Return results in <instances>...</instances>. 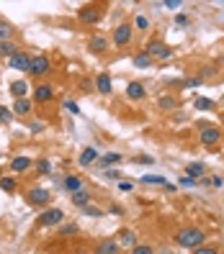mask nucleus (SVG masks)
<instances>
[{
  "label": "nucleus",
  "instance_id": "cd10ccee",
  "mask_svg": "<svg viewBox=\"0 0 224 254\" xmlns=\"http://www.w3.org/2000/svg\"><path fill=\"white\" fill-rule=\"evenodd\" d=\"M8 90H10L13 98H23V95L28 93V82H26V80H13Z\"/></svg>",
  "mask_w": 224,
  "mask_h": 254
},
{
  "label": "nucleus",
  "instance_id": "a18cd8bd",
  "mask_svg": "<svg viewBox=\"0 0 224 254\" xmlns=\"http://www.w3.org/2000/svg\"><path fill=\"white\" fill-rule=\"evenodd\" d=\"M80 90H83V93H93V90H96L93 80H83V82H80Z\"/></svg>",
  "mask_w": 224,
  "mask_h": 254
},
{
  "label": "nucleus",
  "instance_id": "7ed1b4c3",
  "mask_svg": "<svg viewBox=\"0 0 224 254\" xmlns=\"http://www.w3.org/2000/svg\"><path fill=\"white\" fill-rule=\"evenodd\" d=\"M134 26L131 21H121V23H116L113 26V34H111V47L116 49H129L131 44H134Z\"/></svg>",
  "mask_w": 224,
  "mask_h": 254
},
{
  "label": "nucleus",
  "instance_id": "aec40b11",
  "mask_svg": "<svg viewBox=\"0 0 224 254\" xmlns=\"http://www.w3.org/2000/svg\"><path fill=\"white\" fill-rule=\"evenodd\" d=\"M96 252L98 254H118L121 252V244H118L116 239H103V242L96 247Z\"/></svg>",
  "mask_w": 224,
  "mask_h": 254
},
{
  "label": "nucleus",
  "instance_id": "6ab92c4d",
  "mask_svg": "<svg viewBox=\"0 0 224 254\" xmlns=\"http://www.w3.org/2000/svg\"><path fill=\"white\" fill-rule=\"evenodd\" d=\"M70 198H72V205H75V208H83L85 203H91V198H93V195H91V190H88V188L83 185L80 190L70 192Z\"/></svg>",
  "mask_w": 224,
  "mask_h": 254
},
{
  "label": "nucleus",
  "instance_id": "79ce46f5",
  "mask_svg": "<svg viewBox=\"0 0 224 254\" xmlns=\"http://www.w3.org/2000/svg\"><path fill=\"white\" fill-rule=\"evenodd\" d=\"M118 192H131L134 190V183H129V180H118Z\"/></svg>",
  "mask_w": 224,
  "mask_h": 254
},
{
  "label": "nucleus",
  "instance_id": "20e7f679",
  "mask_svg": "<svg viewBox=\"0 0 224 254\" xmlns=\"http://www.w3.org/2000/svg\"><path fill=\"white\" fill-rule=\"evenodd\" d=\"M144 52L152 57L155 62H170V59H173V49L160 36H149L147 44H144Z\"/></svg>",
  "mask_w": 224,
  "mask_h": 254
},
{
  "label": "nucleus",
  "instance_id": "2f4dec72",
  "mask_svg": "<svg viewBox=\"0 0 224 254\" xmlns=\"http://www.w3.org/2000/svg\"><path fill=\"white\" fill-rule=\"evenodd\" d=\"M13 34H16V26L5 18H0V39H13Z\"/></svg>",
  "mask_w": 224,
  "mask_h": 254
},
{
  "label": "nucleus",
  "instance_id": "72a5a7b5",
  "mask_svg": "<svg viewBox=\"0 0 224 254\" xmlns=\"http://www.w3.org/2000/svg\"><path fill=\"white\" fill-rule=\"evenodd\" d=\"M196 185H199V180H196V177H191V175H181V177H178V188H183V190H191Z\"/></svg>",
  "mask_w": 224,
  "mask_h": 254
},
{
  "label": "nucleus",
  "instance_id": "4be33fe9",
  "mask_svg": "<svg viewBox=\"0 0 224 254\" xmlns=\"http://www.w3.org/2000/svg\"><path fill=\"white\" fill-rule=\"evenodd\" d=\"M131 64L137 67V69H149V67L155 64V59H152V57H149V54L142 49V52H137V54H134V62H131Z\"/></svg>",
  "mask_w": 224,
  "mask_h": 254
},
{
  "label": "nucleus",
  "instance_id": "6e6552de",
  "mask_svg": "<svg viewBox=\"0 0 224 254\" xmlns=\"http://www.w3.org/2000/svg\"><path fill=\"white\" fill-rule=\"evenodd\" d=\"M28 74L36 80L47 77V74H52V59L47 54H34L31 57V67H28Z\"/></svg>",
  "mask_w": 224,
  "mask_h": 254
},
{
  "label": "nucleus",
  "instance_id": "09e8293b",
  "mask_svg": "<svg viewBox=\"0 0 224 254\" xmlns=\"http://www.w3.org/2000/svg\"><path fill=\"white\" fill-rule=\"evenodd\" d=\"M109 213H111V216H124V208L116 205V203H111V205H109Z\"/></svg>",
  "mask_w": 224,
  "mask_h": 254
},
{
  "label": "nucleus",
  "instance_id": "dca6fc26",
  "mask_svg": "<svg viewBox=\"0 0 224 254\" xmlns=\"http://www.w3.org/2000/svg\"><path fill=\"white\" fill-rule=\"evenodd\" d=\"M157 108L165 111V113H173L175 108H181V100H178L175 93H162V95L157 98Z\"/></svg>",
  "mask_w": 224,
  "mask_h": 254
},
{
  "label": "nucleus",
  "instance_id": "b1692460",
  "mask_svg": "<svg viewBox=\"0 0 224 254\" xmlns=\"http://www.w3.org/2000/svg\"><path fill=\"white\" fill-rule=\"evenodd\" d=\"M21 47L13 39H0V59H8L10 54H16Z\"/></svg>",
  "mask_w": 224,
  "mask_h": 254
},
{
  "label": "nucleus",
  "instance_id": "4c0bfd02",
  "mask_svg": "<svg viewBox=\"0 0 224 254\" xmlns=\"http://www.w3.org/2000/svg\"><path fill=\"white\" fill-rule=\"evenodd\" d=\"M131 162H134V164H155V157H152V154H137Z\"/></svg>",
  "mask_w": 224,
  "mask_h": 254
},
{
  "label": "nucleus",
  "instance_id": "3c124183",
  "mask_svg": "<svg viewBox=\"0 0 224 254\" xmlns=\"http://www.w3.org/2000/svg\"><path fill=\"white\" fill-rule=\"evenodd\" d=\"M165 190H168V192H175V190H178V185H173V183H165Z\"/></svg>",
  "mask_w": 224,
  "mask_h": 254
},
{
  "label": "nucleus",
  "instance_id": "f3484780",
  "mask_svg": "<svg viewBox=\"0 0 224 254\" xmlns=\"http://www.w3.org/2000/svg\"><path fill=\"white\" fill-rule=\"evenodd\" d=\"M98 149L96 146H85L83 149V152H80V157H78V164H80V167H93V164L98 162Z\"/></svg>",
  "mask_w": 224,
  "mask_h": 254
},
{
  "label": "nucleus",
  "instance_id": "393cba45",
  "mask_svg": "<svg viewBox=\"0 0 224 254\" xmlns=\"http://www.w3.org/2000/svg\"><path fill=\"white\" fill-rule=\"evenodd\" d=\"M0 190L8 192V195H10V192H16V190H18V180H16V175H3V177H0Z\"/></svg>",
  "mask_w": 224,
  "mask_h": 254
},
{
  "label": "nucleus",
  "instance_id": "ddd939ff",
  "mask_svg": "<svg viewBox=\"0 0 224 254\" xmlns=\"http://www.w3.org/2000/svg\"><path fill=\"white\" fill-rule=\"evenodd\" d=\"M93 85H96V93H101V95H111L113 93V77L109 72H98Z\"/></svg>",
  "mask_w": 224,
  "mask_h": 254
},
{
  "label": "nucleus",
  "instance_id": "9b49d317",
  "mask_svg": "<svg viewBox=\"0 0 224 254\" xmlns=\"http://www.w3.org/2000/svg\"><path fill=\"white\" fill-rule=\"evenodd\" d=\"M36 106H47V103H52L54 100V87L52 85H47V82H39L36 87H34V98H31Z\"/></svg>",
  "mask_w": 224,
  "mask_h": 254
},
{
  "label": "nucleus",
  "instance_id": "1a4fd4ad",
  "mask_svg": "<svg viewBox=\"0 0 224 254\" xmlns=\"http://www.w3.org/2000/svg\"><path fill=\"white\" fill-rule=\"evenodd\" d=\"M8 67H10V69H16V72L28 74V67H31V54L23 52V49H18L16 54H10V57H8Z\"/></svg>",
  "mask_w": 224,
  "mask_h": 254
},
{
  "label": "nucleus",
  "instance_id": "ea45409f",
  "mask_svg": "<svg viewBox=\"0 0 224 254\" xmlns=\"http://www.w3.org/2000/svg\"><path fill=\"white\" fill-rule=\"evenodd\" d=\"M103 177H109V180H121V172L113 170V167H106L103 170Z\"/></svg>",
  "mask_w": 224,
  "mask_h": 254
},
{
  "label": "nucleus",
  "instance_id": "7c9ffc66",
  "mask_svg": "<svg viewBox=\"0 0 224 254\" xmlns=\"http://www.w3.org/2000/svg\"><path fill=\"white\" fill-rule=\"evenodd\" d=\"M142 185H152V188H165V177H160V175H142Z\"/></svg>",
  "mask_w": 224,
  "mask_h": 254
},
{
  "label": "nucleus",
  "instance_id": "473e14b6",
  "mask_svg": "<svg viewBox=\"0 0 224 254\" xmlns=\"http://www.w3.org/2000/svg\"><path fill=\"white\" fill-rule=\"evenodd\" d=\"M83 216H88V218H103V208H98V205H91V203H85L83 208Z\"/></svg>",
  "mask_w": 224,
  "mask_h": 254
},
{
  "label": "nucleus",
  "instance_id": "8fccbe9b",
  "mask_svg": "<svg viewBox=\"0 0 224 254\" xmlns=\"http://www.w3.org/2000/svg\"><path fill=\"white\" fill-rule=\"evenodd\" d=\"M204 82V77H191V80H186V90H188V87H199Z\"/></svg>",
  "mask_w": 224,
  "mask_h": 254
},
{
  "label": "nucleus",
  "instance_id": "f8f14e48",
  "mask_svg": "<svg viewBox=\"0 0 224 254\" xmlns=\"http://www.w3.org/2000/svg\"><path fill=\"white\" fill-rule=\"evenodd\" d=\"M34 106H36V103H34V100H28V98L23 95V98H13V106H10V111H13V116L28 118V116H31V111H34Z\"/></svg>",
  "mask_w": 224,
  "mask_h": 254
},
{
  "label": "nucleus",
  "instance_id": "a878e982",
  "mask_svg": "<svg viewBox=\"0 0 224 254\" xmlns=\"http://www.w3.org/2000/svg\"><path fill=\"white\" fill-rule=\"evenodd\" d=\"M62 188H65L67 192L80 190V188H83V177H78V175H65V177H62Z\"/></svg>",
  "mask_w": 224,
  "mask_h": 254
},
{
  "label": "nucleus",
  "instance_id": "423d86ee",
  "mask_svg": "<svg viewBox=\"0 0 224 254\" xmlns=\"http://www.w3.org/2000/svg\"><path fill=\"white\" fill-rule=\"evenodd\" d=\"M222 141H224V131H222L219 126H214V124H209L206 128L199 131V144H201L204 149H214V146H219Z\"/></svg>",
  "mask_w": 224,
  "mask_h": 254
},
{
  "label": "nucleus",
  "instance_id": "5701e85b",
  "mask_svg": "<svg viewBox=\"0 0 224 254\" xmlns=\"http://www.w3.org/2000/svg\"><path fill=\"white\" fill-rule=\"evenodd\" d=\"M118 244H121V249H131L134 244H137V234H134L131 229H121L118 231Z\"/></svg>",
  "mask_w": 224,
  "mask_h": 254
},
{
  "label": "nucleus",
  "instance_id": "c9c22d12",
  "mask_svg": "<svg viewBox=\"0 0 224 254\" xmlns=\"http://www.w3.org/2000/svg\"><path fill=\"white\" fill-rule=\"evenodd\" d=\"M13 121V111L5 108V106H0V126H8Z\"/></svg>",
  "mask_w": 224,
  "mask_h": 254
},
{
  "label": "nucleus",
  "instance_id": "c03bdc74",
  "mask_svg": "<svg viewBox=\"0 0 224 254\" xmlns=\"http://www.w3.org/2000/svg\"><path fill=\"white\" fill-rule=\"evenodd\" d=\"M173 121H175V124H183V121H188V116H183L181 108H175V111H173Z\"/></svg>",
  "mask_w": 224,
  "mask_h": 254
},
{
  "label": "nucleus",
  "instance_id": "0eeeda50",
  "mask_svg": "<svg viewBox=\"0 0 224 254\" xmlns=\"http://www.w3.org/2000/svg\"><path fill=\"white\" fill-rule=\"evenodd\" d=\"M23 200H26V205H31V208H47L52 203V192L47 188H28Z\"/></svg>",
  "mask_w": 224,
  "mask_h": 254
},
{
  "label": "nucleus",
  "instance_id": "c85d7f7f",
  "mask_svg": "<svg viewBox=\"0 0 224 254\" xmlns=\"http://www.w3.org/2000/svg\"><path fill=\"white\" fill-rule=\"evenodd\" d=\"M80 234V226H78V223H59V226H57V236H78Z\"/></svg>",
  "mask_w": 224,
  "mask_h": 254
},
{
  "label": "nucleus",
  "instance_id": "37998d69",
  "mask_svg": "<svg viewBox=\"0 0 224 254\" xmlns=\"http://www.w3.org/2000/svg\"><path fill=\"white\" fill-rule=\"evenodd\" d=\"M162 5L170 8V10H178V8L183 5V0H162Z\"/></svg>",
  "mask_w": 224,
  "mask_h": 254
},
{
  "label": "nucleus",
  "instance_id": "49530a36",
  "mask_svg": "<svg viewBox=\"0 0 224 254\" xmlns=\"http://www.w3.org/2000/svg\"><path fill=\"white\" fill-rule=\"evenodd\" d=\"M193 252H196V254H217V247H196V249H193Z\"/></svg>",
  "mask_w": 224,
  "mask_h": 254
},
{
  "label": "nucleus",
  "instance_id": "2eb2a0df",
  "mask_svg": "<svg viewBox=\"0 0 224 254\" xmlns=\"http://www.w3.org/2000/svg\"><path fill=\"white\" fill-rule=\"evenodd\" d=\"M126 98L134 100V103L144 100V98H147V87H144V82H142V80H131V82L126 85Z\"/></svg>",
  "mask_w": 224,
  "mask_h": 254
},
{
  "label": "nucleus",
  "instance_id": "e433bc0d",
  "mask_svg": "<svg viewBox=\"0 0 224 254\" xmlns=\"http://www.w3.org/2000/svg\"><path fill=\"white\" fill-rule=\"evenodd\" d=\"M193 21H191V16H188V13H178V16H175V26L178 28H188Z\"/></svg>",
  "mask_w": 224,
  "mask_h": 254
},
{
  "label": "nucleus",
  "instance_id": "f704fd0d",
  "mask_svg": "<svg viewBox=\"0 0 224 254\" xmlns=\"http://www.w3.org/2000/svg\"><path fill=\"white\" fill-rule=\"evenodd\" d=\"M34 170L39 175H49L52 172V162L49 159H34Z\"/></svg>",
  "mask_w": 224,
  "mask_h": 254
},
{
  "label": "nucleus",
  "instance_id": "a211bd4d",
  "mask_svg": "<svg viewBox=\"0 0 224 254\" xmlns=\"http://www.w3.org/2000/svg\"><path fill=\"white\" fill-rule=\"evenodd\" d=\"M124 162V154H118V152H106L103 157H98V167L101 170H106V167H116V164H121Z\"/></svg>",
  "mask_w": 224,
  "mask_h": 254
},
{
  "label": "nucleus",
  "instance_id": "9d476101",
  "mask_svg": "<svg viewBox=\"0 0 224 254\" xmlns=\"http://www.w3.org/2000/svg\"><path fill=\"white\" fill-rule=\"evenodd\" d=\"M111 49V39L109 36H103V34H93L91 39H88V52L96 54V57H103Z\"/></svg>",
  "mask_w": 224,
  "mask_h": 254
},
{
  "label": "nucleus",
  "instance_id": "4468645a",
  "mask_svg": "<svg viewBox=\"0 0 224 254\" xmlns=\"http://www.w3.org/2000/svg\"><path fill=\"white\" fill-rule=\"evenodd\" d=\"M34 167V159L31 157H26V154H16L10 159V172L13 175H23V172H28Z\"/></svg>",
  "mask_w": 224,
  "mask_h": 254
},
{
  "label": "nucleus",
  "instance_id": "a19ab883",
  "mask_svg": "<svg viewBox=\"0 0 224 254\" xmlns=\"http://www.w3.org/2000/svg\"><path fill=\"white\" fill-rule=\"evenodd\" d=\"M65 108H67L72 116H80V113H83V111H80V106H78L75 100H65Z\"/></svg>",
  "mask_w": 224,
  "mask_h": 254
},
{
  "label": "nucleus",
  "instance_id": "5fc2aeb1",
  "mask_svg": "<svg viewBox=\"0 0 224 254\" xmlns=\"http://www.w3.org/2000/svg\"><path fill=\"white\" fill-rule=\"evenodd\" d=\"M0 157H3V152H0Z\"/></svg>",
  "mask_w": 224,
  "mask_h": 254
},
{
  "label": "nucleus",
  "instance_id": "c756f323",
  "mask_svg": "<svg viewBox=\"0 0 224 254\" xmlns=\"http://www.w3.org/2000/svg\"><path fill=\"white\" fill-rule=\"evenodd\" d=\"M186 175H191V177H196V180H199L201 175H206V164L204 162H188L186 164Z\"/></svg>",
  "mask_w": 224,
  "mask_h": 254
},
{
  "label": "nucleus",
  "instance_id": "39448f33",
  "mask_svg": "<svg viewBox=\"0 0 224 254\" xmlns=\"http://www.w3.org/2000/svg\"><path fill=\"white\" fill-rule=\"evenodd\" d=\"M62 221H65V211H62V208L47 205V208H41V213L36 216V229H57Z\"/></svg>",
  "mask_w": 224,
  "mask_h": 254
},
{
  "label": "nucleus",
  "instance_id": "412c9836",
  "mask_svg": "<svg viewBox=\"0 0 224 254\" xmlns=\"http://www.w3.org/2000/svg\"><path fill=\"white\" fill-rule=\"evenodd\" d=\"M131 26H134V31L147 34L149 28H152V21H149V16H144V13H137V16L131 18Z\"/></svg>",
  "mask_w": 224,
  "mask_h": 254
},
{
  "label": "nucleus",
  "instance_id": "f257e3e1",
  "mask_svg": "<svg viewBox=\"0 0 224 254\" xmlns=\"http://www.w3.org/2000/svg\"><path fill=\"white\" fill-rule=\"evenodd\" d=\"M173 242L178 244V249L193 252L196 247L206 244V231H204V229H199V226H183V229H178V231H175Z\"/></svg>",
  "mask_w": 224,
  "mask_h": 254
},
{
  "label": "nucleus",
  "instance_id": "603ef678",
  "mask_svg": "<svg viewBox=\"0 0 224 254\" xmlns=\"http://www.w3.org/2000/svg\"><path fill=\"white\" fill-rule=\"evenodd\" d=\"M206 126H209V121H196V128H199V131H201V128H206Z\"/></svg>",
  "mask_w": 224,
  "mask_h": 254
},
{
  "label": "nucleus",
  "instance_id": "de8ad7c7",
  "mask_svg": "<svg viewBox=\"0 0 224 254\" xmlns=\"http://www.w3.org/2000/svg\"><path fill=\"white\" fill-rule=\"evenodd\" d=\"M28 131H31V133H41L44 131V124L41 121H31V124H28Z\"/></svg>",
  "mask_w": 224,
  "mask_h": 254
},
{
  "label": "nucleus",
  "instance_id": "864d4df0",
  "mask_svg": "<svg viewBox=\"0 0 224 254\" xmlns=\"http://www.w3.org/2000/svg\"><path fill=\"white\" fill-rule=\"evenodd\" d=\"M3 175H5V172H3V164H0V177H3Z\"/></svg>",
  "mask_w": 224,
  "mask_h": 254
},
{
  "label": "nucleus",
  "instance_id": "bb28decb",
  "mask_svg": "<svg viewBox=\"0 0 224 254\" xmlns=\"http://www.w3.org/2000/svg\"><path fill=\"white\" fill-rule=\"evenodd\" d=\"M193 108L196 111H217V100L199 95V98H193Z\"/></svg>",
  "mask_w": 224,
  "mask_h": 254
},
{
  "label": "nucleus",
  "instance_id": "58836bf2",
  "mask_svg": "<svg viewBox=\"0 0 224 254\" xmlns=\"http://www.w3.org/2000/svg\"><path fill=\"white\" fill-rule=\"evenodd\" d=\"M155 249L152 247H149V244H134L131 247V254H152Z\"/></svg>",
  "mask_w": 224,
  "mask_h": 254
},
{
  "label": "nucleus",
  "instance_id": "f03ea898",
  "mask_svg": "<svg viewBox=\"0 0 224 254\" xmlns=\"http://www.w3.org/2000/svg\"><path fill=\"white\" fill-rule=\"evenodd\" d=\"M103 16H106V3L103 0H98V3H88L78 10V21L83 26H98L103 21Z\"/></svg>",
  "mask_w": 224,
  "mask_h": 254
}]
</instances>
